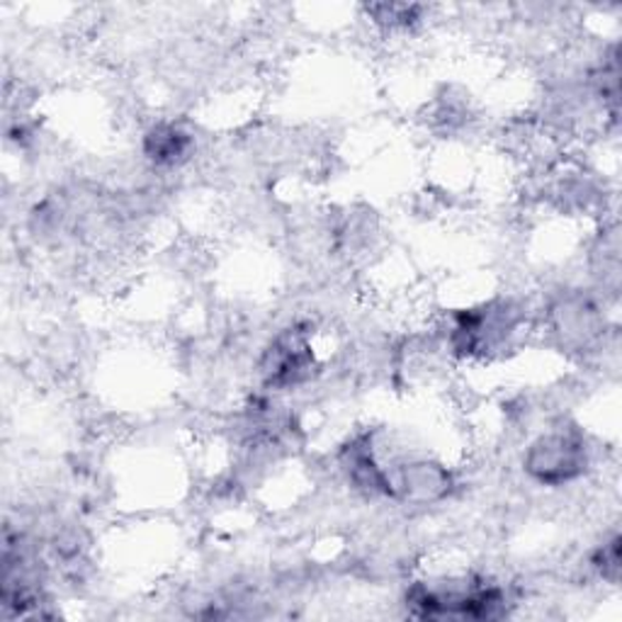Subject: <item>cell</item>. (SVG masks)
<instances>
[{"label": "cell", "mask_w": 622, "mask_h": 622, "mask_svg": "<svg viewBox=\"0 0 622 622\" xmlns=\"http://www.w3.org/2000/svg\"><path fill=\"white\" fill-rule=\"evenodd\" d=\"M187 139L175 127H159L149 135V153L153 161H175L183 156Z\"/></svg>", "instance_id": "2"}, {"label": "cell", "mask_w": 622, "mask_h": 622, "mask_svg": "<svg viewBox=\"0 0 622 622\" xmlns=\"http://www.w3.org/2000/svg\"><path fill=\"white\" fill-rule=\"evenodd\" d=\"M528 467L540 482H567L581 467V446L567 436H547L533 446Z\"/></svg>", "instance_id": "1"}]
</instances>
